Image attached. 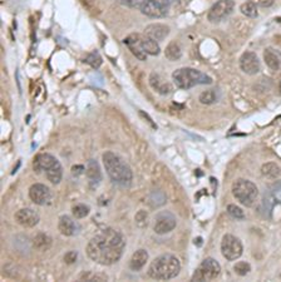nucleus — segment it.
Instances as JSON below:
<instances>
[{
  "instance_id": "f257e3e1",
  "label": "nucleus",
  "mask_w": 281,
  "mask_h": 282,
  "mask_svg": "<svg viewBox=\"0 0 281 282\" xmlns=\"http://www.w3.org/2000/svg\"><path fill=\"white\" fill-rule=\"evenodd\" d=\"M124 247V236L116 229L105 228L88 242L86 252L92 261L103 266H110L121 260Z\"/></svg>"
},
{
  "instance_id": "f03ea898",
  "label": "nucleus",
  "mask_w": 281,
  "mask_h": 282,
  "mask_svg": "<svg viewBox=\"0 0 281 282\" xmlns=\"http://www.w3.org/2000/svg\"><path fill=\"white\" fill-rule=\"evenodd\" d=\"M103 164L112 182L119 186H129L133 181L132 169L118 154L112 150L103 153Z\"/></svg>"
},
{
  "instance_id": "7ed1b4c3",
  "label": "nucleus",
  "mask_w": 281,
  "mask_h": 282,
  "mask_svg": "<svg viewBox=\"0 0 281 282\" xmlns=\"http://www.w3.org/2000/svg\"><path fill=\"white\" fill-rule=\"evenodd\" d=\"M181 264L179 259L171 253H165L156 257L148 267V276L158 281H167L179 276Z\"/></svg>"
},
{
  "instance_id": "20e7f679",
  "label": "nucleus",
  "mask_w": 281,
  "mask_h": 282,
  "mask_svg": "<svg viewBox=\"0 0 281 282\" xmlns=\"http://www.w3.org/2000/svg\"><path fill=\"white\" fill-rule=\"evenodd\" d=\"M33 169L37 174H43L53 185H59L63 178L61 162L49 153H39L33 161Z\"/></svg>"
},
{
  "instance_id": "39448f33",
  "label": "nucleus",
  "mask_w": 281,
  "mask_h": 282,
  "mask_svg": "<svg viewBox=\"0 0 281 282\" xmlns=\"http://www.w3.org/2000/svg\"><path fill=\"white\" fill-rule=\"evenodd\" d=\"M172 79L177 88L182 90L191 89L200 84H211L212 78L193 68H180L174 71Z\"/></svg>"
},
{
  "instance_id": "423d86ee",
  "label": "nucleus",
  "mask_w": 281,
  "mask_h": 282,
  "mask_svg": "<svg viewBox=\"0 0 281 282\" xmlns=\"http://www.w3.org/2000/svg\"><path fill=\"white\" fill-rule=\"evenodd\" d=\"M232 195L245 207H251L258 200L259 190L249 179H236L232 185Z\"/></svg>"
},
{
  "instance_id": "0eeeda50",
  "label": "nucleus",
  "mask_w": 281,
  "mask_h": 282,
  "mask_svg": "<svg viewBox=\"0 0 281 282\" xmlns=\"http://www.w3.org/2000/svg\"><path fill=\"white\" fill-rule=\"evenodd\" d=\"M220 264L216 260L206 259L196 269L192 276V281H212L220 276Z\"/></svg>"
},
{
  "instance_id": "6e6552de",
  "label": "nucleus",
  "mask_w": 281,
  "mask_h": 282,
  "mask_svg": "<svg viewBox=\"0 0 281 282\" xmlns=\"http://www.w3.org/2000/svg\"><path fill=\"white\" fill-rule=\"evenodd\" d=\"M244 252L242 242L234 235H225L221 241V253L229 261L240 259Z\"/></svg>"
},
{
  "instance_id": "1a4fd4ad",
  "label": "nucleus",
  "mask_w": 281,
  "mask_h": 282,
  "mask_svg": "<svg viewBox=\"0 0 281 282\" xmlns=\"http://www.w3.org/2000/svg\"><path fill=\"white\" fill-rule=\"evenodd\" d=\"M174 0H146L139 10L150 18H163L167 15Z\"/></svg>"
},
{
  "instance_id": "9d476101",
  "label": "nucleus",
  "mask_w": 281,
  "mask_h": 282,
  "mask_svg": "<svg viewBox=\"0 0 281 282\" xmlns=\"http://www.w3.org/2000/svg\"><path fill=\"white\" fill-rule=\"evenodd\" d=\"M234 8V0H217L208 11L207 19L211 23H220L231 15Z\"/></svg>"
},
{
  "instance_id": "9b49d317",
  "label": "nucleus",
  "mask_w": 281,
  "mask_h": 282,
  "mask_svg": "<svg viewBox=\"0 0 281 282\" xmlns=\"http://www.w3.org/2000/svg\"><path fill=\"white\" fill-rule=\"evenodd\" d=\"M176 217L168 211H162L156 216L153 222V231L157 235H166L174 231L176 227Z\"/></svg>"
},
{
  "instance_id": "f8f14e48",
  "label": "nucleus",
  "mask_w": 281,
  "mask_h": 282,
  "mask_svg": "<svg viewBox=\"0 0 281 282\" xmlns=\"http://www.w3.org/2000/svg\"><path fill=\"white\" fill-rule=\"evenodd\" d=\"M29 198L38 206H44L52 201V191L43 183H35L29 188Z\"/></svg>"
},
{
  "instance_id": "ddd939ff",
  "label": "nucleus",
  "mask_w": 281,
  "mask_h": 282,
  "mask_svg": "<svg viewBox=\"0 0 281 282\" xmlns=\"http://www.w3.org/2000/svg\"><path fill=\"white\" fill-rule=\"evenodd\" d=\"M240 68L244 73L249 74V75H254V74L260 71V61L256 53L254 52H245L240 58Z\"/></svg>"
},
{
  "instance_id": "4468645a",
  "label": "nucleus",
  "mask_w": 281,
  "mask_h": 282,
  "mask_svg": "<svg viewBox=\"0 0 281 282\" xmlns=\"http://www.w3.org/2000/svg\"><path fill=\"white\" fill-rule=\"evenodd\" d=\"M16 223L20 226L26 227V228H32L37 226L40 221V217L35 210L32 209H21L15 213Z\"/></svg>"
},
{
  "instance_id": "2eb2a0df",
  "label": "nucleus",
  "mask_w": 281,
  "mask_h": 282,
  "mask_svg": "<svg viewBox=\"0 0 281 282\" xmlns=\"http://www.w3.org/2000/svg\"><path fill=\"white\" fill-rule=\"evenodd\" d=\"M124 43H126V45L129 48V50H131L137 59L142 62L147 61L148 54L146 53L145 50L142 49V47H141V34L133 33V34L128 35V37L124 39Z\"/></svg>"
},
{
  "instance_id": "dca6fc26",
  "label": "nucleus",
  "mask_w": 281,
  "mask_h": 282,
  "mask_svg": "<svg viewBox=\"0 0 281 282\" xmlns=\"http://www.w3.org/2000/svg\"><path fill=\"white\" fill-rule=\"evenodd\" d=\"M168 34H170V28L166 24L153 23L150 24L145 29V35H147L151 39L156 40V42H161V40L166 39V37Z\"/></svg>"
},
{
  "instance_id": "f3484780",
  "label": "nucleus",
  "mask_w": 281,
  "mask_h": 282,
  "mask_svg": "<svg viewBox=\"0 0 281 282\" xmlns=\"http://www.w3.org/2000/svg\"><path fill=\"white\" fill-rule=\"evenodd\" d=\"M58 229L62 235L71 237L78 232V226L69 216H62L58 222Z\"/></svg>"
},
{
  "instance_id": "a211bd4d",
  "label": "nucleus",
  "mask_w": 281,
  "mask_h": 282,
  "mask_svg": "<svg viewBox=\"0 0 281 282\" xmlns=\"http://www.w3.org/2000/svg\"><path fill=\"white\" fill-rule=\"evenodd\" d=\"M148 261V253L146 250H137L136 252L132 255L131 260H129V269L132 271H139V270H142L143 266L147 264Z\"/></svg>"
},
{
  "instance_id": "6ab92c4d",
  "label": "nucleus",
  "mask_w": 281,
  "mask_h": 282,
  "mask_svg": "<svg viewBox=\"0 0 281 282\" xmlns=\"http://www.w3.org/2000/svg\"><path fill=\"white\" fill-rule=\"evenodd\" d=\"M150 84L151 87H152V89L155 90V92H157L158 94H170L172 90L171 84H168L167 82H165V80L156 73H152L150 75Z\"/></svg>"
},
{
  "instance_id": "aec40b11",
  "label": "nucleus",
  "mask_w": 281,
  "mask_h": 282,
  "mask_svg": "<svg viewBox=\"0 0 281 282\" xmlns=\"http://www.w3.org/2000/svg\"><path fill=\"white\" fill-rule=\"evenodd\" d=\"M86 173H87L88 179L93 186H97L98 183L102 181V172H100V167L95 159H91L88 161L87 168H86Z\"/></svg>"
},
{
  "instance_id": "412c9836",
  "label": "nucleus",
  "mask_w": 281,
  "mask_h": 282,
  "mask_svg": "<svg viewBox=\"0 0 281 282\" xmlns=\"http://www.w3.org/2000/svg\"><path fill=\"white\" fill-rule=\"evenodd\" d=\"M141 47H142V49L145 50L146 53L150 54V56H158L161 52L158 42L151 39V38H148L147 35L145 34H141Z\"/></svg>"
},
{
  "instance_id": "4be33fe9",
  "label": "nucleus",
  "mask_w": 281,
  "mask_h": 282,
  "mask_svg": "<svg viewBox=\"0 0 281 282\" xmlns=\"http://www.w3.org/2000/svg\"><path fill=\"white\" fill-rule=\"evenodd\" d=\"M264 61H265L266 66L271 69V70H279L281 66V61H280V57L278 56L274 49H265L264 52Z\"/></svg>"
},
{
  "instance_id": "5701e85b",
  "label": "nucleus",
  "mask_w": 281,
  "mask_h": 282,
  "mask_svg": "<svg viewBox=\"0 0 281 282\" xmlns=\"http://www.w3.org/2000/svg\"><path fill=\"white\" fill-rule=\"evenodd\" d=\"M53 245L52 237H49L45 233H38L34 238H33V247L38 251H48Z\"/></svg>"
},
{
  "instance_id": "b1692460",
  "label": "nucleus",
  "mask_w": 281,
  "mask_h": 282,
  "mask_svg": "<svg viewBox=\"0 0 281 282\" xmlns=\"http://www.w3.org/2000/svg\"><path fill=\"white\" fill-rule=\"evenodd\" d=\"M165 56L166 58L170 59V61H179L180 58L182 57V49L176 42H172L167 45L165 50Z\"/></svg>"
},
{
  "instance_id": "393cba45",
  "label": "nucleus",
  "mask_w": 281,
  "mask_h": 282,
  "mask_svg": "<svg viewBox=\"0 0 281 282\" xmlns=\"http://www.w3.org/2000/svg\"><path fill=\"white\" fill-rule=\"evenodd\" d=\"M261 173L268 178L275 179L281 174V168L274 162H269V163H265L261 167Z\"/></svg>"
},
{
  "instance_id": "a878e982",
  "label": "nucleus",
  "mask_w": 281,
  "mask_h": 282,
  "mask_svg": "<svg viewBox=\"0 0 281 282\" xmlns=\"http://www.w3.org/2000/svg\"><path fill=\"white\" fill-rule=\"evenodd\" d=\"M240 10H241V13L244 14V15L249 16V18H256V16L259 15L258 5H255V4L251 3V1H246V3L242 4V5L240 6Z\"/></svg>"
},
{
  "instance_id": "bb28decb",
  "label": "nucleus",
  "mask_w": 281,
  "mask_h": 282,
  "mask_svg": "<svg viewBox=\"0 0 281 282\" xmlns=\"http://www.w3.org/2000/svg\"><path fill=\"white\" fill-rule=\"evenodd\" d=\"M72 213H73V216L76 217V218L82 219L90 214V207H88L87 205H83V203H78V205H76V206L72 209Z\"/></svg>"
},
{
  "instance_id": "cd10ccee",
  "label": "nucleus",
  "mask_w": 281,
  "mask_h": 282,
  "mask_svg": "<svg viewBox=\"0 0 281 282\" xmlns=\"http://www.w3.org/2000/svg\"><path fill=\"white\" fill-rule=\"evenodd\" d=\"M200 102L202 104H212L217 100V94H216L215 90H205L200 94Z\"/></svg>"
},
{
  "instance_id": "c85d7f7f",
  "label": "nucleus",
  "mask_w": 281,
  "mask_h": 282,
  "mask_svg": "<svg viewBox=\"0 0 281 282\" xmlns=\"http://www.w3.org/2000/svg\"><path fill=\"white\" fill-rule=\"evenodd\" d=\"M234 271L235 274L239 275V276H246V275L251 271V266H250L247 262L240 261L234 266Z\"/></svg>"
},
{
  "instance_id": "c756f323",
  "label": "nucleus",
  "mask_w": 281,
  "mask_h": 282,
  "mask_svg": "<svg viewBox=\"0 0 281 282\" xmlns=\"http://www.w3.org/2000/svg\"><path fill=\"white\" fill-rule=\"evenodd\" d=\"M227 212H229L230 216H232L234 218H236V219H244L245 218L244 211H242V210L240 209L239 206H236V205H229V206H227Z\"/></svg>"
},
{
  "instance_id": "7c9ffc66",
  "label": "nucleus",
  "mask_w": 281,
  "mask_h": 282,
  "mask_svg": "<svg viewBox=\"0 0 281 282\" xmlns=\"http://www.w3.org/2000/svg\"><path fill=\"white\" fill-rule=\"evenodd\" d=\"M270 195L273 196V198L276 201V202L281 203V179L280 181H276V182L274 183L273 187H271Z\"/></svg>"
},
{
  "instance_id": "2f4dec72",
  "label": "nucleus",
  "mask_w": 281,
  "mask_h": 282,
  "mask_svg": "<svg viewBox=\"0 0 281 282\" xmlns=\"http://www.w3.org/2000/svg\"><path fill=\"white\" fill-rule=\"evenodd\" d=\"M136 223L138 227H146L148 223V214L146 211H139L136 214Z\"/></svg>"
},
{
  "instance_id": "473e14b6",
  "label": "nucleus",
  "mask_w": 281,
  "mask_h": 282,
  "mask_svg": "<svg viewBox=\"0 0 281 282\" xmlns=\"http://www.w3.org/2000/svg\"><path fill=\"white\" fill-rule=\"evenodd\" d=\"M145 1L146 0H119V3L123 4V5L128 6V8H136V9L142 8Z\"/></svg>"
},
{
  "instance_id": "72a5a7b5",
  "label": "nucleus",
  "mask_w": 281,
  "mask_h": 282,
  "mask_svg": "<svg viewBox=\"0 0 281 282\" xmlns=\"http://www.w3.org/2000/svg\"><path fill=\"white\" fill-rule=\"evenodd\" d=\"M87 62L88 64H90V66H92V68H95L97 69L98 67L100 66V64H102V58H100L99 56H98V53H93V54H91L90 57H88L87 58Z\"/></svg>"
},
{
  "instance_id": "f704fd0d",
  "label": "nucleus",
  "mask_w": 281,
  "mask_h": 282,
  "mask_svg": "<svg viewBox=\"0 0 281 282\" xmlns=\"http://www.w3.org/2000/svg\"><path fill=\"white\" fill-rule=\"evenodd\" d=\"M251 3H254L258 6H263V8H270L274 5L275 0H249Z\"/></svg>"
},
{
  "instance_id": "c9c22d12",
  "label": "nucleus",
  "mask_w": 281,
  "mask_h": 282,
  "mask_svg": "<svg viewBox=\"0 0 281 282\" xmlns=\"http://www.w3.org/2000/svg\"><path fill=\"white\" fill-rule=\"evenodd\" d=\"M77 256L78 255H77L76 251H69V252L66 253V256H64V261L68 265L74 264V262L77 261Z\"/></svg>"
},
{
  "instance_id": "e433bc0d",
  "label": "nucleus",
  "mask_w": 281,
  "mask_h": 282,
  "mask_svg": "<svg viewBox=\"0 0 281 282\" xmlns=\"http://www.w3.org/2000/svg\"><path fill=\"white\" fill-rule=\"evenodd\" d=\"M139 114H141V116H143V117H146V118H147V122H148V123H150V124H151V126H153V128H157V127H156V124H155V123H153V121H152V119H151V118H150V117H148V116H147V114H146V113H145V112H139Z\"/></svg>"
},
{
  "instance_id": "4c0bfd02",
  "label": "nucleus",
  "mask_w": 281,
  "mask_h": 282,
  "mask_svg": "<svg viewBox=\"0 0 281 282\" xmlns=\"http://www.w3.org/2000/svg\"><path fill=\"white\" fill-rule=\"evenodd\" d=\"M280 277H281V274H280Z\"/></svg>"
}]
</instances>
